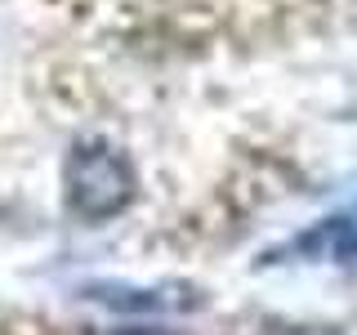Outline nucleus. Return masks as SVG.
Here are the masks:
<instances>
[{"label":"nucleus","instance_id":"obj_1","mask_svg":"<svg viewBox=\"0 0 357 335\" xmlns=\"http://www.w3.org/2000/svg\"><path fill=\"white\" fill-rule=\"evenodd\" d=\"M63 188L67 206L81 219H112L130 206L134 197V165L121 148H112L107 139H81L67 152L63 165Z\"/></svg>","mask_w":357,"mask_h":335},{"label":"nucleus","instance_id":"obj_2","mask_svg":"<svg viewBox=\"0 0 357 335\" xmlns=\"http://www.w3.org/2000/svg\"><path fill=\"white\" fill-rule=\"evenodd\" d=\"M130 335H161V331H130Z\"/></svg>","mask_w":357,"mask_h":335}]
</instances>
